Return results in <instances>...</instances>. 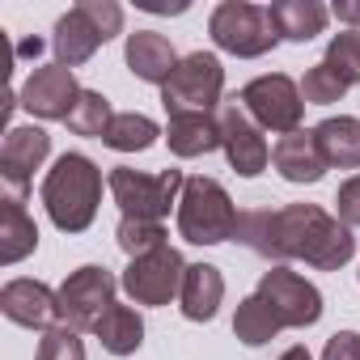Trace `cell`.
Listing matches in <instances>:
<instances>
[{"instance_id":"obj_25","label":"cell","mask_w":360,"mask_h":360,"mask_svg":"<svg viewBox=\"0 0 360 360\" xmlns=\"http://www.w3.org/2000/svg\"><path fill=\"white\" fill-rule=\"evenodd\" d=\"M157 136H161V127L148 115L127 110V115H115V123H110V131H106L102 144L115 148V153H144V148L157 144Z\"/></svg>"},{"instance_id":"obj_19","label":"cell","mask_w":360,"mask_h":360,"mask_svg":"<svg viewBox=\"0 0 360 360\" xmlns=\"http://www.w3.org/2000/svg\"><path fill=\"white\" fill-rule=\"evenodd\" d=\"M34 250H39V225L26 212V200L5 195L0 200V263L13 267Z\"/></svg>"},{"instance_id":"obj_23","label":"cell","mask_w":360,"mask_h":360,"mask_svg":"<svg viewBox=\"0 0 360 360\" xmlns=\"http://www.w3.org/2000/svg\"><path fill=\"white\" fill-rule=\"evenodd\" d=\"M94 335H98V343L110 352V356H131V352H140V343H144V318L131 309V305H110L106 314H102V322L94 326Z\"/></svg>"},{"instance_id":"obj_12","label":"cell","mask_w":360,"mask_h":360,"mask_svg":"<svg viewBox=\"0 0 360 360\" xmlns=\"http://www.w3.org/2000/svg\"><path fill=\"white\" fill-rule=\"evenodd\" d=\"M217 119H221V148H225L229 165H233L242 178L263 174L267 161H271V148H267V140H263V127L246 115V106L233 98V102H225V106L217 110Z\"/></svg>"},{"instance_id":"obj_34","label":"cell","mask_w":360,"mask_h":360,"mask_svg":"<svg viewBox=\"0 0 360 360\" xmlns=\"http://www.w3.org/2000/svg\"><path fill=\"white\" fill-rule=\"evenodd\" d=\"M18 51H22V56H39V51H43V39H26Z\"/></svg>"},{"instance_id":"obj_13","label":"cell","mask_w":360,"mask_h":360,"mask_svg":"<svg viewBox=\"0 0 360 360\" xmlns=\"http://www.w3.org/2000/svg\"><path fill=\"white\" fill-rule=\"evenodd\" d=\"M47 153H51V136L43 127H34V123L30 127H9L5 144H0V178H5V195L26 200L30 178L47 161Z\"/></svg>"},{"instance_id":"obj_14","label":"cell","mask_w":360,"mask_h":360,"mask_svg":"<svg viewBox=\"0 0 360 360\" xmlns=\"http://www.w3.org/2000/svg\"><path fill=\"white\" fill-rule=\"evenodd\" d=\"M22 106L30 110V115H39V119H68V110L77 106V98H81V85H77V77H72V68H64V64H43V68H34L30 77H26V85H22Z\"/></svg>"},{"instance_id":"obj_16","label":"cell","mask_w":360,"mask_h":360,"mask_svg":"<svg viewBox=\"0 0 360 360\" xmlns=\"http://www.w3.org/2000/svg\"><path fill=\"white\" fill-rule=\"evenodd\" d=\"M271 165L280 169V178H288V183H318V178L330 169L314 131H288V136H280L276 148H271Z\"/></svg>"},{"instance_id":"obj_27","label":"cell","mask_w":360,"mask_h":360,"mask_svg":"<svg viewBox=\"0 0 360 360\" xmlns=\"http://www.w3.org/2000/svg\"><path fill=\"white\" fill-rule=\"evenodd\" d=\"M115 238H119V250H123L127 259H144V255L169 246L161 221H136V217H123L119 229H115Z\"/></svg>"},{"instance_id":"obj_31","label":"cell","mask_w":360,"mask_h":360,"mask_svg":"<svg viewBox=\"0 0 360 360\" xmlns=\"http://www.w3.org/2000/svg\"><path fill=\"white\" fill-rule=\"evenodd\" d=\"M335 208H339V221H343L347 229H360V174H352L347 183L339 187Z\"/></svg>"},{"instance_id":"obj_26","label":"cell","mask_w":360,"mask_h":360,"mask_svg":"<svg viewBox=\"0 0 360 360\" xmlns=\"http://www.w3.org/2000/svg\"><path fill=\"white\" fill-rule=\"evenodd\" d=\"M68 131H77V136H98V140H106V131H110V123H115V110H110V102L98 94V89H81V98H77V106L68 110Z\"/></svg>"},{"instance_id":"obj_28","label":"cell","mask_w":360,"mask_h":360,"mask_svg":"<svg viewBox=\"0 0 360 360\" xmlns=\"http://www.w3.org/2000/svg\"><path fill=\"white\" fill-rule=\"evenodd\" d=\"M322 64L343 81V85H360V30H339L322 56Z\"/></svg>"},{"instance_id":"obj_1","label":"cell","mask_w":360,"mask_h":360,"mask_svg":"<svg viewBox=\"0 0 360 360\" xmlns=\"http://www.w3.org/2000/svg\"><path fill=\"white\" fill-rule=\"evenodd\" d=\"M246 250H255L259 259L271 263H288L301 259L318 271H339L352 255H356V238L352 229L322 212L318 204H284V208H250L238 217V233H233Z\"/></svg>"},{"instance_id":"obj_35","label":"cell","mask_w":360,"mask_h":360,"mask_svg":"<svg viewBox=\"0 0 360 360\" xmlns=\"http://www.w3.org/2000/svg\"><path fill=\"white\" fill-rule=\"evenodd\" d=\"M280 360H314V356H309V352H305V347H288V352H284V356H280Z\"/></svg>"},{"instance_id":"obj_6","label":"cell","mask_w":360,"mask_h":360,"mask_svg":"<svg viewBox=\"0 0 360 360\" xmlns=\"http://www.w3.org/2000/svg\"><path fill=\"white\" fill-rule=\"evenodd\" d=\"M106 187L115 195V204L123 208V217H136V221H165L169 217V204L183 200V187L187 178L183 169H157V174H140L131 165H115Z\"/></svg>"},{"instance_id":"obj_22","label":"cell","mask_w":360,"mask_h":360,"mask_svg":"<svg viewBox=\"0 0 360 360\" xmlns=\"http://www.w3.org/2000/svg\"><path fill=\"white\" fill-rule=\"evenodd\" d=\"M314 136H318V148H322L326 165L360 169V119H352V115L322 119V123L314 127Z\"/></svg>"},{"instance_id":"obj_7","label":"cell","mask_w":360,"mask_h":360,"mask_svg":"<svg viewBox=\"0 0 360 360\" xmlns=\"http://www.w3.org/2000/svg\"><path fill=\"white\" fill-rule=\"evenodd\" d=\"M208 34L221 51H229L238 60H259L280 43V30H276L271 13L250 5V0H225V5H217L212 22H208Z\"/></svg>"},{"instance_id":"obj_3","label":"cell","mask_w":360,"mask_h":360,"mask_svg":"<svg viewBox=\"0 0 360 360\" xmlns=\"http://www.w3.org/2000/svg\"><path fill=\"white\" fill-rule=\"evenodd\" d=\"M238 208L229 200V191L217 178H187L183 200H178V233L195 246H221L238 233Z\"/></svg>"},{"instance_id":"obj_24","label":"cell","mask_w":360,"mask_h":360,"mask_svg":"<svg viewBox=\"0 0 360 360\" xmlns=\"http://www.w3.org/2000/svg\"><path fill=\"white\" fill-rule=\"evenodd\" d=\"M280 330H284L280 318L271 314V305H267L259 292H250V297L238 305V314H233V335H238L246 347H263V343H271Z\"/></svg>"},{"instance_id":"obj_18","label":"cell","mask_w":360,"mask_h":360,"mask_svg":"<svg viewBox=\"0 0 360 360\" xmlns=\"http://www.w3.org/2000/svg\"><path fill=\"white\" fill-rule=\"evenodd\" d=\"M225 301V276L212 263H187L183 276V292H178V305H183V318L191 322H212L217 309Z\"/></svg>"},{"instance_id":"obj_9","label":"cell","mask_w":360,"mask_h":360,"mask_svg":"<svg viewBox=\"0 0 360 360\" xmlns=\"http://www.w3.org/2000/svg\"><path fill=\"white\" fill-rule=\"evenodd\" d=\"M115 288H119V280H115L106 267H98V263L77 267V271L56 288L60 322L72 326V330H94V326L102 322V314L115 305Z\"/></svg>"},{"instance_id":"obj_21","label":"cell","mask_w":360,"mask_h":360,"mask_svg":"<svg viewBox=\"0 0 360 360\" xmlns=\"http://www.w3.org/2000/svg\"><path fill=\"white\" fill-rule=\"evenodd\" d=\"M267 13H271L280 39H288V43H314L330 18L318 0H276V5H267Z\"/></svg>"},{"instance_id":"obj_32","label":"cell","mask_w":360,"mask_h":360,"mask_svg":"<svg viewBox=\"0 0 360 360\" xmlns=\"http://www.w3.org/2000/svg\"><path fill=\"white\" fill-rule=\"evenodd\" d=\"M322 360H360V335L356 330H335L322 347Z\"/></svg>"},{"instance_id":"obj_29","label":"cell","mask_w":360,"mask_h":360,"mask_svg":"<svg viewBox=\"0 0 360 360\" xmlns=\"http://www.w3.org/2000/svg\"><path fill=\"white\" fill-rule=\"evenodd\" d=\"M347 94V85L318 60L314 68H305V77H301V98H305V106H330V102H339Z\"/></svg>"},{"instance_id":"obj_10","label":"cell","mask_w":360,"mask_h":360,"mask_svg":"<svg viewBox=\"0 0 360 360\" xmlns=\"http://www.w3.org/2000/svg\"><path fill=\"white\" fill-rule=\"evenodd\" d=\"M183 276H187L183 255L174 246H161L144 259H131L119 284L136 305H169V297L183 292Z\"/></svg>"},{"instance_id":"obj_20","label":"cell","mask_w":360,"mask_h":360,"mask_svg":"<svg viewBox=\"0 0 360 360\" xmlns=\"http://www.w3.org/2000/svg\"><path fill=\"white\" fill-rule=\"evenodd\" d=\"M165 144L174 157H204L221 148V119L217 115H174L165 123Z\"/></svg>"},{"instance_id":"obj_33","label":"cell","mask_w":360,"mask_h":360,"mask_svg":"<svg viewBox=\"0 0 360 360\" xmlns=\"http://www.w3.org/2000/svg\"><path fill=\"white\" fill-rule=\"evenodd\" d=\"M330 13H335L339 22H347V26H360V5H343V0H339Z\"/></svg>"},{"instance_id":"obj_4","label":"cell","mask_w":360,"mask_h":360,"mask_svg":"<svg viewBox=\"0 0 360 360\" xmlns=\"http://www.w3.org/2000/svg\"><path fill=\"white\" fill-rule=\"evenodd\" d=\"M123 30V9L115 0H81L72 13H64L56 22V64L64 68H81L85 60H94V51L102 43H110Z\"/></svg>"},{"instance_id":"obj_2","label":"cell","mask_w":360,"mask_h":360,"mask_svg":"<svg viewBox=\"0 0 360 360\" xmlns=\"http://www.w3.org/2000/svg\"><path fill=\"white\" fill-rule=\"evenodd\" d=\"M102 204V169L85 153H64L43 178V208L56 229L85 233Z\"/></svg>"},{"instance_id":"obj_8","label":"cell","mask_w":360,"mask_h":360,"mask_svg":"<svg viewBox=\"0 0 360 360\" xmlns=\"http://www.w3.org/2000/svg\"><path fill=\"white\" fill-rule=\"evenodd\" d=\"M238 102L246 106V115L263 127V131H301V115H305V98H301V85L284 72H271V77H255Z\"/></svg>"},{"instance_id":"obj_5","label":"cell","mask_w":360,"mask_h":360,"mask_svg":"<svg viewBox=\"0 0 360 360\" xmlns=\"http://www.w3.org/2000/svg\"><path fill=\"white\" fill-rule=\"evenodd\" d=\"M225 68L212 51H191L187 60H178L174 77L161 85V106L165 115H217L225 102Z\"/></svg>"},{"instance_id":"obj_15","label":"cell","mask_w":360,"mask_h":360,"mask_svg":"<svg viewBox=\"0 0 360 360\" xmlns=\"http://www.w3.org/2000/svg\"><path fill=\"white\" fill-rule=\"evenodd\" d=\"M0 309H5L9 322L30 326V330H51L60 322V305L56 292L39 280H9L0 288Z\"/></svg>"},{"instance_id":"obj_11","label":"cell","mask_w":360,"mask_h":360,"mask_svg":"<svg viewBox=\"0 0 360 360\" xmlns=\"http://www.w3.org/2000/svg\"><path fill=\"white\" fill-rule=\"evenodd\" d=\"M255 292L271 305V314L280 318V326H297L301 330V326H314L322 318V292L305 276H297L288 267L263 271V280H259Z\"/></svg>"},{"instance_id":"obj_30","label":"cell","mask_w":360,"mask_h":360,"mask_svg":"<svg viewBox=\"0 0 360 360\" xmlns=\"http://www.w3.org/2000/svg\"><path fill=\"white\" fill-rule=\"evenodd\" d=\"M39 360H85V343H81V330L56 322L51 330H43V343H39Z\"/></svg>"},{"instance_id":"obj_17","label":"cell","mask_w":360,"mask_h":360,"mask_svg":"<svg viewBox=\"0 0 360 360\" xmlns=\"http://www.w3.org/2000/svg\"><path fill=\"white\" fill-rule=\"evenodd\" d=\"M123 60H127L131 77H140V81H148V85H165V81L174 77V68H178V51H174L169 39L157 34V30H136V34H127Z\"/></svg>"}]
</instances>
